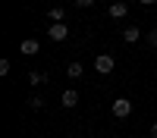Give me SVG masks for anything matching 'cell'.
Wrapping results in <instances>:
<instances>
[{
	"mask_svg": "<svg viewBox=\"0 0 157 138\" xmlns=\"http://www.w3.org/2000/svg\"><path fill=\"white\" fill-rule=\"evenodd\" d=\"M44 82H47V72H38V69H32V72H29V85H35V88H38V85H44Z\"/></svg>",
	"mask_w": 157,
	"mask_h": 138,
	"instance_id": "8",
	"label": "cell"
},
{
	"mask_svg": "<svg viewBox=\"0 0 157 138\" xmlns=\"http://www.w3.org/2000/svg\"><path fill=\"white\" fill-rule=\"evenodd\" d=\"M113 66H116V63H113V57H110V54H101V57L94 60V69H98L101 75H110V72H113Z\"/></svg>",
	"mask_w": 157,
	"mask_h": 138,
	"instance_id": "2",
	"label": "cell"
},
{
	"mask_svg": "<svg viewBox=\"0 0 157 138\" xmlns=\"http://www.w3.org/2000/svg\"><path fill=\"white\" fill-rule=\"evenodd\" d=\"M151 135H154V138H157V122H154V125H151Z\"/></svg>",
	"mask_w": 157,
	"mask_h": 138,
	"instance_id": "13",
	"label": "cell"
},
{
	"mask_svg": "<svg viewBox=\"0 0 157 138\" xmlns=\"http://www.w3.org/2000/svg\"><path fill=\"white\" fill-rule=\"evenodd\" d=\"M126 13H129V6H126V3H113V6H110V16H113V19H123Z\"/></svg>",
	"mask_w": 157,
	"mask_h": 138,
	"instance_id": "10",
	"label": "cell"
},
{
	"mask_svg": "<svg viewBox=\"0 0 157 138\" xmlns=\"http://www.w3.org/2000/svg\"><path fill=\"white\" fill-rule=\"evenodd\" d=\"M113 116H120V119L132 116V100H129V97H116L113 100Z\"/></svg>",
	"mask_w": 157,
	"mask_h": 138,
	"instance_id": "1",
	"label": "cell"
},
{
	"mask_svg": "<svg viewBox=\"0 0 157 138\" xmlns=\"http://www.w3.org/2000/svg\"><path fill=\"white\" fill-rule=\"evenodd\" d=\"M82 72H85V66H82V63H69V66H66V75H69V79H78Z\"/></svg>",
	"mask_w": 157,
	"mask_h": 138,
	"instance_id": "9",
	"label": "cell"
},
{
	"mask_svg": "<svg viewBox=\"0 0 157 138\" xmlns=\"http://www.w3.org/2000/svg\"><path fill=\"white\" fill-rule=\"evenodd\" d=\"M47 19L54 22V25H60L63 19H66V9H63V6H54V9H47Z\"/></svg>",
	"mask_w": 157,
	"mask_h": 138,
	"instance_id": "6",
	"label": "cell"
},
{
	"mask_svg": "<svg viewBox=\"0 0 157 138\" xmlns=\"http://www.w3.org/2000/svg\"><path fill=\"white\" fill-rule=\"evenodd\" d=\"M19 50H22L25 57H35L38 50H41V41H38V38H25V41L19 44Z\"/></svg>",
	"mask_w": 157,
	"mask_h": 138,
	"instance_id": "3",
	"label": "cell"
},
{
	"mask_svg": "<svg viewBox=\"0 0 157 138\" xmlns=\"http://www.w3.org/2000/svg\"><path fill=\"white\" fill-rule=\"evenodd\" d=\"M138 38H141V32L135 28V25H129V28L123 32V41H126V44H135V41H138Z\"/></svg>",
	"mask_w": 157,
	"mask_h": 138,
	"instance_id": "7",
	"label": "cell"
},
{
	"mask_svg": "<svg viewBox=\"0 0 157 138\" xmlns=\"http://www.w3.org/2000/svg\"><path fill=\"white\" fill-rule=\"evenodd\" d=\"M29 107H32V110H41V107H44V100L38 97V94H32V97H29Z\"/></svg>",
	"mask_w": 157,
	"mask_h": 138,
	"instance_id": "11",
	"label": "cell"
},
{
	"mask_svg": "<svg viewBox=\"0 0 157 138\" xmlns=\"http://www.w3.org/2000/svg\"><path fill=\"white\" fill-rule=\"evenodd\" d=\"M47 38H50V41H63V38H69V28H66V25H50V32H47Z\"/></svg>",
	"mask_w": 157,
	"mask_h": 138,
	"instance_id": "4",
	"label": "cell"
},
{
	"mask_svg": "<svg viewBox=\"0 0 157 138\" xmlns=\"http://www.w3.org/2000/svg\"><path fill=\"white\" fill-rule=\"evenodd\" d=\"M145 41H148V47H154V50H157V28H154V32H148V35H145Z\"/></svg>",
	"mask_w": 157,
	"mask_h": 138,
	"instance_id": "12",
	"label": "cell"
},
{
	"mask_svg": "<svg viewBox=\"0 0 157 138\" xmlns=\"http://www.w3.org/2000/svg\"><path fill=\"white\" fill-rule=\"evenodd\" d=\"M60 104H63V107H75V104H78V91H72V88H69V91H63V94H60Z\"/></svg>",
	"mask_w": 157,
	"mask_h": 138,
	"instance_id": "5",
	"label": "cell"
}]
</instances>
